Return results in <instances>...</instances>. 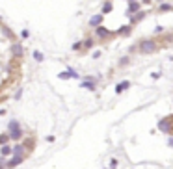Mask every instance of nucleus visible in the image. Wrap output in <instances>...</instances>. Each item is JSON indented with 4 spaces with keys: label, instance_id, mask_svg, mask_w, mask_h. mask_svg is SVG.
Returning <instances> with one entry per match:
<instances>
[{
    "label": "nucleus",
    "instance_id": "nucleus-1",
    "mask_svg": "<svg viewBox=\"0 0 173 169\" xmlns=\"http://www.w3.org/2000/svg\"><path fill=\"white\" fill-rule=\"evenodd\" d=\"M136 47H138V52H140V54H143V56H149V54H156V52L162 48L158 41H156V39H151V37L140 39Z\"/></svg>",
    "mask_w": 173,
    "mask_h": 169
},
{
    "label": "nucleus",
    "instance_id": "nucleus-2",
    "mask_svg": "<svg viewBox=\"0 0 173 169\" xmlns=\"http://www.w3.org/2000/svg\"><path fill=\"white\" fill-rule=\"evenodd\" d=\"M95 30V39H99V41H102V43H106L108 39H112L114 35H115V32H110L106 26H97V28H93Z\"/></svg>",
    "mask_w": 173,
    "mask_h": 169
},
{
    "label": "nucleus",
    "instance_id": "nucleus-3",
    "mask_svg": "<svg viewBox=\"0 0 173 169\" xmlns=\"http://www.w3.org/2000/svg\"><path fill=\"white\" fill-rule=\"evenodd\" d=\"M8 134H9V140H13V141H17V140H20L24 136V132L20 130V124H19V121H11L8 124Z\"/></svg>",
    "mask_w": 173,
    "mask_h": 169
},
{
    "label": "nucleus",
    "instance_id": "nucleus-4",
    "mask_svg": "<svg viewBox=\"0 0 173 169\" xmlns=\"http://www.w3.org/2000/svg\"><path fill=\"white\" fill-rule=\"evenodd\" d=\"M158 130L160 132H166V134H173V115L158 121Z\"/></svg>",
    "mask_w": 173,
    "mask_h": 169
},
{
    "label": "nucleus",
    "instance_id": "nucleus-5",
    "mask_svg": "<svg viewBox=\"0 0 173 169\" xmlns=\"http://www.w3.org/2000/svg\"><path fill=\"white\" fill-rule=\"evenodd\" d=\"M145 15H147V11H143V9H140V11H136V13H132V15H127V17H128V24L136 26L138 23H142V20L145 19Z\"/></svg>",
    "mask_w": 173,
    "mask_h": 169
},
{
    "label": "nucleus",
    "instance_id": "nucleus-6",
    "mask_svg": "<svg viewBox=\"0 0 173 169\" xmlns=\"http://www.w3.org/2000/svg\"><path fill=\"white\" fill-rule=\"evenodd\" d=\"M11 54L15 58H23L24 56V47L19 43V41H13V45H11Z\"/></svg>",
    "mask_w": 173,
    "mask_h": 169
},
{
    "label": "nucleus",
    "instance_id": "nucleus-7",
    "mask_svg": "<svg viewBox=\"0 0 173 169\" xmlns=\"http://www.w3.org/2000/svg\"><path fill=\"white\" fill-rule=\"evenodd\" d=\"M140 9H142V2H140V0H132V2H128V6H127V15H132V13L140 11Z\"/></svg>",
    "mask_w": 173,
    "mask_h": 169
},
{
    "label": "nucleus",
    "instance_id": "nucleus-8",
    "mask_svg": "<svg viewBox=\"0 0 173 169\" xmlns=\"http://www.w3.org/2000/svg\"><path fill=\"white\" fill-rule=\"evenodd\" d=\"M24 162V156L23 154H13V158L9 162H6V167H17V165H20Z\"/></svg>",
    "mask_w": 173,
    "mask_h": 169
},
{
    "label": "nucleus",
    "instance_id": "nucleus-9",
    "mask_svg": "<svg viewBox=\"0 0 173 169\" xmlns=\"http://www.w3.org/2000/svg\"><path fill=\"white\" fill-rule=\"evenodd\" d=\"M95 82H97L95 78H86L80 86H82L84 89H88V91H95V89H97V84H95Z\"/></svg>",
    "mask_w": 173,
    "mask_h": 169
},
{
    "label": "nucleus",
    "instance_id": "nucleus-10",
    "mask_svg": "<svg viewBox=\"0 0 173 169\" xmlns=\"http://www.w3.org/2000/svg\"><path fill=\"white\" fill-rule=\"evenodd\" d=\"M102 20H104V15H102V13H97V15H93V17L90 19V26H91V28H97V26L102 24Z\"/></svg>",
    "mask_w": 173,
    "mask_h": 169
},
{
    "label": "nucleus",
    "instance_id": "nucleus-11",
    "mask_svg": "<svg viewBox=\"0 0 173 169\" xmlns=\"http://www.w3.org/2000/svg\"><path fill=\"white\" fill-rule=\"evenodd\" d=\"M0 30H2V34L9 39V41H17V35L13 34V32H11V28H9V26H6V24H2V26H0Z\"/></svg>",
    "mask_w": 173,
    "mask_h": 169
},
{
    "label": "nucleus",
    "instance_id": "nucleus-12",
    "mask_svg": "<svg viewBox=\"0 0 173 169\" xmlns=\"http://www.w3.org/2000/svg\"><path fill=\"white\" fill-rule=\"evenodd\" d=\"M131 34H132V24H125V26H121L119 30L115 32V35H123V37L131 35Z\"/></svg>",
    "mask_w": 173,
    "mask_h": 169
},
{
    "label": "nucleus",
    "instance_id": "nucleus-13",
    "mask_svg": "<svg viewBox=\"0 0 173 169\" xmlns=\"http://www.w3.org/2000/svg\"><path fill=\"white\" fill-rule=\"evenodd\" d=\"M128 88H131V82H128V80H123V82H119V84L115 86V89H114V91H115L117 95H121V93H123V91H127Z\"/></svg>",
    "mask_w": 173,
    "mask_h": 169
},
{
    "label": "nucleus",
    "instance_id": "nucleus-14",
    "mask_svg": "<svg viewBox=\"0 0 173 169\" xmlns=\"http://www.w3.org/2000/svg\"><path fill=\"white\" fill-rule=\"evenodd\" d=\"M95 43H97L95 37H86V39L82 41V50H90V48H93Z\"/></svg>",
    "mask_w": 173,
    "mask_h": 169
},
{
    "label": "nucleus",
    "instance_id": "nucleus-15",
    "mask_svg": "<svg viewBox=\"0 0 173 169\" xmlns=\"http://www.w3.org/2000/svg\"><path fill=\"white\" fill-rule=\"evenodd\" d=\"M156 11H158V13L173 11V4H169V2H160V4H158V8H156Z\"/></svg>",
    "mask_w": 173,
    "mask_h": 169
},
{
    "label": "nucleus",
    "instance_id": "nucleus-16",
    "mask_svg": "<svg viewBox=\"0 0 173 169\" xmlns=\"http://www.w3.org/2000/svg\"><path fill=\"white\" fill-rule=\"evenodd\" d=\"M112 11H114L112 0H106V2L102 4V8H101V13H102V15H108V13H112Z\"/></svg>",
    "mask_w": 173,
    "mask_h": 169
},
{
    "label": "nucleus",
    "instance_id": "nucleus-17",
    "mask_svg": "<svg viewBox=\"0 0 173 169\" xmlns=\"http://www.w3.org/2000/svg\"><path fill=\"white\" fill-rule=\"evenodd\" d=\"M13 154H23V156H26L28 151H26V147H24L23 143H17V145H13Z\"/></svg>",
    "mask_w": 173,
    "mask_h": 169
},
{
    "label": "nucleus",
    "instance_id": "nucleus-18",
    "mask_svg": "<svg viewBox=\"0 0 173 169\" xmlns=\"http://www.w3.org/2000/svg\"><path fill=\"white\" fill-rule=\"evenodd\" d=\"M0 154H2V156L13 154V147H9V145H0Z\"/></svg>",
    "mask_w": 173,
    "mask_h": 169
},
{
    "label": "nucleus",
    "instance_id": "nucleus-19",
    "mask_svg": "<svg viewBox=\"0 0 173 169\" xmlns=\"http://www.w3.org/2000/svg\"><path fill=\"white\" fill-rule=\"evenodd\" d=\"M23 145L26 147V151L30 152V151H34V147H36V140H34V138H28V140H24Z\"/></svg>",
    "mask_w": 173,
    "mask_h": 169
},
{
    "label": "nucleus",
    "instance_id": "nucleus-20",
    "mask_svg": "<svg viewBox=\"0 0 173 169\" xmlns=\"http://www.w3.org/2000/svg\"><path fill=\"white\" fill-rule=\"evenodd\" d=\"M158 41H162V43H160V47H162V45H171V43H173V34H166L164 37H162V39H158Z\"/></svg>",
    "mask_w": 173,
    "mask_h": 169
},
{
    "label": "nucleus",
    "instance_id": "nucleus-21",
    "mask_svg": "<svg viewBox=\"0 0 173 169\" xmlns=\"http://www.w3.org/2000/svg\"><path fill=\"white\" fill-rule=\"evenodd\" d=\"M32 56H34V60H36V61H39V63H41L43 60H45V56H43L39 50H34V54H32Z\"/></svg>",
    "mask_w": 173,
    "mask_h": 169
},
{
    "label": "nucleus",
    "instance_id": "nucleus-22",
    "mask_svg": "<svg viewBox=\"0 0 173 169\" xmlns=\"http://www.w3.org/2000/svg\"><path fill=\"white\" fill-rule=\"evenodd\" d=\"M9 141V134H0V145H8Z\"/></svg>",
    "mask_w": 173,
    "mask_h": 169
},
{
    "label": "nucleus",
    "instance_id": "nucleus-23",
    "mask_svg": "<svg viewBox=\"0 0 173 169\" xmlns=\"http://www.w3.org/2000/svg\"><path fill=\"white\" fill-rule=\"evenodd\" d=\"M128 63H131V58H128V56H123V58L119 60V67H125V65H128Z\"/></svg>",
    "mask_w": 173,
    "mask_h": 169
},
{
    "label": "nucleus",
    "instance_id": "nucleus-24",
    "mask_svg": "<svg viewBox=\"0 0 173 169\" xmlns=\"http://www.w3.org/2000/svg\"><path fill=\"white\" fill-rule=\"evenodd\" d=\"M74 52H78V50H82V41H77V43H73V47H71Z\"/></svg>",
    "mask_w": 173,
    "mask_h": 169
},
{
    "label": "nucleus",
    "instance_id": "nucleus-25",
    "mask_svg": "<svg viewBox=\"0 0 173 169\" xmlns=\"http://www.w3.org/2000/svg\"><path fill=\"white\" fill-rule=\"evenodd\" d=\"M58 76H60V80H69V78H71V75H69V71H65V72H60Z\"/></svg>",
    "mask_w": 173,
    "mask_h": 169
},
{
    "label": "nucleus",
    "instance_id": "nucleus-26",
    "mask_svg": "<svg viewBox=\"0 0 173 169\" xmlns=\"http://www.w3.org/2000/svg\"><path fill=\"white\" fill-rule=\"evenodd\" d=\"M67 71H69V75H71V78H80V75H78V72L74 71V69H67Z\"/></svg>",
    "mask_w": 173,
    "mask_h": 169
},
{
    "label": "nucleus",
    "instance_id": "nucleus-27",
    "mask_svg": "<svg viewBox=\"0 0 173 169\" xmlns=\"http://www.w3.org/2000/svg\"><path fill=\"white\" fill-rule=\"evenodd\" d=\"M160 76H162V72H160V71H158V72H156V71H155V72H151V78H153V80H156V78H160Z\"/></svg>",
    "mask_w": 173,
    "mask_h": 169
},
{
    "label": "nucleus",
    "instance_id": "nucleus-28",
    "mask_svg": "<svg viewBox=\"0 0 173 169\" xmlns=\"http://www.w3.org/2000/svg\"><path fill=\"white\" fill-rule=\"evenodd\" d=\"M117 164H119V162H117L115 158H112V160H110V169H115V167H117Z\"/></svg>",
    "mask_w": 173,
    "mask_h": 169
},
{
    "label": "nucleus",
    "instance_id": "nucleus-29",
    "mask_svg": "<svg viewBox=\"0 0 173 169\" xmlns=\"http://www.w3.org/2000/svg\"><path fill=\"white\" fill-rule=\"evenodd\" d=\"M20 37H23V39H28V37H30V32H28V30H23V32H20Z\"/></svg>",
    "mask_w": 173,
    "mask_h": 169
},
{
    "label": "nucleus",
    "instance_id": "nucleus-30",
    "mask_svg": "<svg viewBox=\"0 0 173 169\" xmlns=\"http://www.w3.org/2000/svg\"><path fill=\"white\" fill-rule=\"evenodd\" d=\"M155 34H164V26H156L155 28Z\"/></svg>",
    "mask_w": 173,
    "mask_h": 169
},
{
    "label": "nucleus",
    "instance_id": "nucleus-31",
    "mask_svg": "<svg viewBox=\"0 0 173 169\" xmlns=\"http://www.w3.org/2000/svg\"><path fill=\"white\" fill-rule=\"evenodd\" d=\"M0 165H6V156L0 154Z\"/></svg>",
    "mask_w": 173,
    "mask_h": 169
},
{
    "label": "nucleus",
    "instance_id": "nucleus-32",
    "mask_svg": "<svg viewBox=\"0 0 173 169\" xmlns=\"http://www.w3.org/2000/svg\"><path fill=\"white\" fill-rule=\"evenodd\" d=\"M101 56H102V54H101V50H97V52H93V58H95V60H97V58H101Z\"/></svg>",
    "mask_w": 173,
    "mask_h": 169
},
{
    "label": "nucleus",
    "instance_id": "nucleus-33",
    "mask_svg": "<svg viewBox=\"0 0 173 169\" xmlns=\"http://www.w3.org/2000/svg\"><path fill=\"white\" fill-rule=\"evenodd\" d=\"M168 145L173 147V136H169V138H168Z\"/></svg>",
    "mask_w": 173,
    "mask_h": 169
},
{
    "label": "nucleus",
    "instance_id": "nucleus-34",
    "mask_svg": "<svg viewBox=\"0 0 173 169\" xmlns=\"http://www.w3.org/2000/svg\"><path fill=\"white\" fill-rule=\"evenodd\" d=\"M20 95H23V89H19V91L15 93V99H20Z\"/></svg>",
    "mask_w": 173,
    "mask_h": 169
},
{
    "label": "nucleus",
    "instance_id": "nucleus-35",
    "mask_svg": "<svg viewBox=\"0 0 173 169\" xmlns=\"http://www.w3.org/2000/svg\"><path fill=\"white\" fill-rule=\"evenodd\" d=\"M0 169H6V165H0Z\"/></svg>",
    "mask_w": 173,
    "mask_h": 169
},
{
    "label": "nucleus",
    "instance_id": "nucleus-36",
    "mask_svg": "<svg viewBox=\"0 0 173 169\" xmlns=\"http://www.w3.org/2000/svg\"><path fill=\"white\" fill-rule=\"evenodd\" d=\"M127 2H132V0H127Z\"/></svg>",
    "mask_w": 173,
    "mask_h": 169
}]
</instances>
